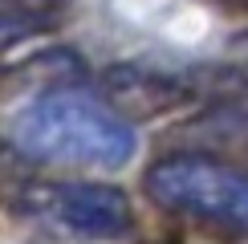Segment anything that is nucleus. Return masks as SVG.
Returning <instances> with one entry per match:
<instances>
[{"instance_id":"f03ea898","label":"nucleus","mask_w":248,"mask_h":244,"mask_svg":"<svg viewBox=\"0 0 248 244\" xmlns=\"http://www.w3.org/2000/svg\"><path fill=\"white\" fill-rule=\"evenodd\" d=\"M147 196L175 216L248 232V171L232 163L203 155H167L151 163Z\"/></svg>"},{"instance_id":"7ed1b4c3","label":"nucleus","mask_w":248,"mask_h":244,"mask_svg":"<svg viewBox=\"0 0 248 244\" xmlns=\"http://www.w3.org/2000/svg\"><path fill=\"white\" fill-rule=\"evenodd\" d=\"M41 212L57 228L74 232V236H90V240H118L134 228L130 199L118 187H106V183H53L45 191Z\"/></svg>"},{"instance_id":"f257e3e1","label":"nucleus","mask_w":248,"mask_h":244,"mask_svg":"<svg viewBox=\"0 0 248 244\" xmlns=\"http://www.w3.org/2000/svg\"><path fill=\"white\" fill-rule=\"evenodd\" d=\"M13 138L41 163L118 171L139 151V135L118 110L86 90H45L16 110Z\"/></svg>"}]
</instances>
